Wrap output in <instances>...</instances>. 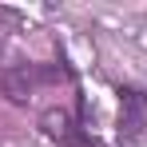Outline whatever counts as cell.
Returning <instances> with one entry per match:
<instances>
[{"label": "cell", "instance_id": "cell-1", "mask_svg": "<svg viewBox=\"0 0 147 147\" xmlns=\"http://www.w3.org/2000/svg\"><path fill=\"white\" fill-rule=\"evenodd\" d=\"M64 72H56V68H32V64H24V68H4L0 72V92L12 99V103H28V96L36 92V84H48V80H60Z\"/></svg>", "mask_w": 147, "mask_h": 147}, {"label": "cell", "instance_id": "cell-2", "mask_svg": "<svg viewBox=\"0 0 147 147\" xmlns=\"http://www.w3.org/2000/svg\"><path fill=\"white\" fill-rule=\"evenodd\" d=\"M147 135V96L139 88H119V139L135 143Z\"/></svg>", "mask_w": 147, "mask_h": 147}, {"label": "cell", "instance_id": "cell-3", "mask_svg": "<svg viewBox=\"0 0 147 147\" xmlns=\"http://www.w3.org/2000/svg\"><path fill=\"white\" fill-rule=\"evenodd\" d=\"M40 131L60 147H88V135H84V127L76 123V115L68 107H48L40 115Z\"/></svg>", "mask_w": 147, "mask_h": 147}]
</instances>
